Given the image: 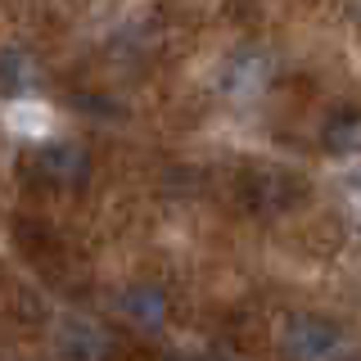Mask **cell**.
<instances>
[{
	"mask_svg": "<svg viewBox=\"0 0 361 361\" xmlns=\"http://www.w3.org/2000/svg\"><path fill=\"white\" fill-rule=\"evenodd\" d=\"M18 172H23L27 185H37V190H50V195H77V190L90 185L95 163H90V154L82 149V145H73V140H45V145L23 154Z\"/></svg>",
	"mask_w": 361,
	"mask_h": 361,
	"instance_id": "6da1fadb",
	"label": "cell"
},
{
	"mask_svg": "<svg viewBox=\"0 0 361 361\" xmlns=\"http://www.w3.org/2000/svg\"><path fill=\"white\" fill-rule=\"evenodd\" d=\"M302 199V176L276 163H253L240 172V203L257 217H280Z\"/></svg>",
	"mask_w": 361,
	"mask_h": 361,
	"instance_id": "7a4b0ae2",
	"label": "cell"
},
{
	"mask_svg": "<svg viewBox=\"0 0 361 361\" xmlns=\"http://www.w3.org/2000/svg\"><path fill=\"white\" fill-rule=\"evenodd\" d=\"M343 343V330L338 321L321 312H293L285 325H280V357L285 361H330Z\"/></svg>",
	"mask_w": 361,
	"mask_h": 361,
	"instance_id": "3957f363",
	"label": "cell"
},
{
	"mask_svg": "<svg viewBox=\"0 0 361 361\" xmlns=\"http://www.w3.org/2000/svg\"><path fill=\"white\" fill-rule=\"evenodd\" d=\"M54 353H59V361H113L118 338L95 316H63L54 325Z\"/></svg>",
	"mask_w": 361,
	"mask_h": 361,
	"instance_id": "277c9868",
	"label": "cell"
},
{
	"mask_svg": "<svg viewBox=\"0 0 361 361\" xmlns=\"http://www.w3.org/2000/svg\"><path fill=\"white\" fill-rule=\"evenodd\" d=\"M118 316L122 325H131L135 334H158L167 330V321H172V293L163 285H154V280H135L118 293Z\"/></svg>",
	"mask_w": 361,
	"mask_h": 361,
	"instance_id": "5b68a950",
	"label": "cell"
},
{
	"mask_svg": "<svg viewBox=\"0 0 361 361\" xmlns=\"http://www.w3.org/2000/svg\"><path fill=\"white\" fill-rule=\"evenodd\" d=\"M32 86H37V59L23 45H5L0 50V90L5 95H23Z\"/></svg>",
	"mask_w": 361,
	"mask_h": 361,
	"instance_id": "8992f818",
	"label": "cell"
},
{
	"mask_svg": "<svg viewBox=\"0 0 361 361\" xmlns=\"http://www.w3.org/2000/svg\"><path fill=\"white\" fill-rule=\"evenodd\" d=\"M321 145L330 154H357L361 149V109H343L325 122L321 131Z\"/></svg>",
	"mask_w": 361,
	"mask_h": 361,
	"instance_id": "52a82bcc",
	"label": "cell"
},
{
	"mask_svg": "<svg viewBox=\"0 0 361 361\" xmlns=\"http://www.w3.org/2000/svg\"><path fill=\"white\" fill-rule=\"evenodd\" d=\"M267 82V54H240L231 68H226V90H235V95H248V90H257Z\"/></svg>",
	"mask_w": 361,
	"mask_h": 361,
	"instance_id": "ba28073f",
	"label": "cell"
},
{
	"mask_svg": "<svg viewBox=\"0 0 361 361\" xmlns=\"http://www.w3.org/2000/svg\"><path fill=\"white\" fill-rule=\"evenodd\" d=\"M163 361H208V357H199V353H167Z\"/></svg>",
	"mask_w": 361,
	"mask_h": 361,
	"instance_id": "9c48e42d",
	"label": "cell"
},
{
	"mask_svg": "<svg viewBox=\"0 0 361 361\" xmlns=\"http://www.w3.org/2000/svg\"><path fill=\"white\" fill-rule=\"evenodd\" d=\"M348 14H353V23L361 27V0H348Z\"/></svg>",
	"mask_w": 361,
	"mask_h": 361,
	"instance_id": "30bf717a",
	"label": "cell"
},
{
	"mask_svg": "<svg viewBox=\"0 0 361 361\" xmlns=\"http://www.w3.org/2000/svg\"><path fill=\"white\" fill-rule=\"evenodd\" d=\"M338 361H361V348H353V353H348V357H338Z\"/></svg>",
	"mask_w": 361,
	"mask_h": 361,
	"instance_id": "8fae6325",
	"label": "cell"
}]
</instances>
